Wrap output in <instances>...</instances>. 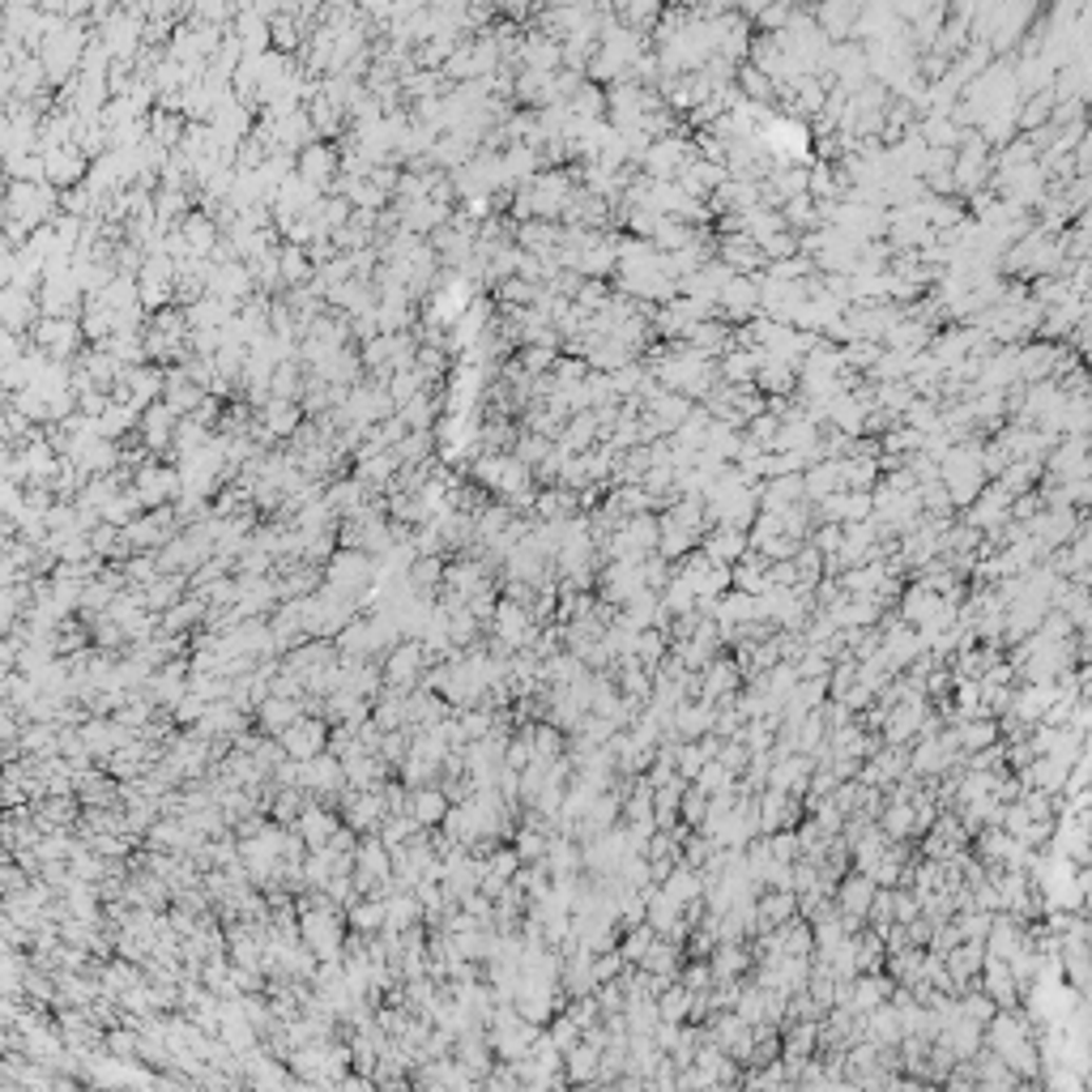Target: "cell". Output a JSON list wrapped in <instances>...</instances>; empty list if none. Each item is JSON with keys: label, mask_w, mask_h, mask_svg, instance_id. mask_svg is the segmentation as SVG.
Masks as SVG:
<instances>
[{"label": "cell", "mask_w": 1092, "mask_h": 1092, "mask_svg": "<svg viewBox=\"0 0 1092 1092\" xmlns=\"http://www.w3.org/2000/svg\"><path fill=\"white\" fill-rule=\"evenodd\" d=\"M824 742H828V721H824V713H820V709H811V713L794 726V747H798V751H807V755H815Z\"/></svg>", "instance_id": "obj_27"}, {"label": "cell", "mask_w": 1092, "mask_h": 1092, "mask_svg": "<svg viewBox=\"0 0 1092 1092\" xmlns=\"http://www.w3.org/2000/svg\"><path fill=\"white\" fill-rule=\"evenodd\" d=\"M956 943H960V926H956L952 918H947V922H935V930H930V943H926V947H930V952H939V956H947Z\"/></svg>", "instance_id": "obj_37"}, {"label": "cell", "mask_w": 1092, "mask_h": 1092, "mask_svg": "<svg viewBox=\"0 0 1092 1092\" xmlns=\"http://www.w3.org/2000/svg\"><path fill=\"white\" fill-rule=\"evenodd\" d=\"M952 769H960V759L939 742V734H918V738L909 742V773H918V777H943V773H952Z\"/></svg>", "instance_id": "obj_6"}, {"label": "cell", "mask_w": 1092, "mask_h": 1092, "mask_svg": "<svg viewBox=\"0 0 1092 1092\" xmlns=\"http://www.w3.org/2000/svg\"><path fill=\"white\" fill-rule=\"evenodd\" d=\"M981 960H986V947H981L977 939H960V943L943 956V964H947V973H952V981H956V995L981 973Z\"/></svg>", "instance_id": "obj_18"}, {"label": "cell", "mask_w": 1092, "mask_h": 1092, "mask_svg": "<svg viewBox=\"0 0 1092 1092\" xmlns=\"http://www.w3.org/2000/svg\"><path fill=\"white\" fill-rule=\"evenodd\" d=\"M48 167H52V175L64 184V180H77L81 175V158L77 154H69V150H60V154H52L48 158Z\"/></svg>", "instance_id": "obj_38"}, {"label": "cell", "mask_w": 1092, "mask_h": 1092, "mask_svg": "<svg viewBox=\"0 0 1092 1092\" xmlns=\"http://www.w3.org/2000/svg\"><path fill=\"white\" fill-rule=\"evenodd\" d=\"M679 981L688 991H709L713 986V968H709V960L704 956H688L683 960V968H679Z\"/></svg>", "instance_id": "obj_35"}, {"label": "cell", "mask_w": 1092, "mask_h": 1092, "mask_svg": "<svg viewBox=\"0 0 1092 1092\" xmlns=\"http://www.w3.org/2000/svg\"><path fill=\"white\" fill-rule=\"evenodd\" d=\"M1020 939H1024V922H1016L1012 914H995L986 939H981V947H986V956H1003V960H1008V956L1020 947Z\"/></svg>", "instance_id": "obj_20"}, {"label": "cell", "mask_w": 1092, "mask_h": 1092, "mask_svg": "<svg viewBox=\"0 0 1092 1092\" xmlns=\"http://www.w3.org/2000/svg\"><path fill=\"white\" fill-rule=\"evenodd\" d=\"M876 824L888 841H914V803L909 798H888L884 811L876 815Z\"/></svg>", "instance_id": "obj_22"}, {"label": "cell", "mask_w": 1092, "mask_h": 1092, "mask_svg": "<svg viewBox=\"0 0 1092 1092\" xmlns=\"http://www.w3.org/2000/svg\"><path fill=\"white\" fill-rule=\"evenodd\" d=\"M278 742H282V751H286L290 759H312V755H320V751H330V721H324L320 713H316V717L299 713V717L278 734Z\"/></svg>", "instance_id": "obj_4"}, {"label": "cell", "mask_w": 1092, "mask_h": 1092, "mask_svg": "<svg viewBox=\"0 0 1092 1092\" xmlns=\"http://www.w3.org/2000/svg\"><path fill=\"white\" fill-rule=\"evenodd\" d=\"M704 960H709V968H713V981L747 977V973H751V964H755V956H751V947H747V943H717Z\"/></svg>", "instance_id": "obj_19"}, {"label": "cell", "mask_w": 1092, "mask_h": 1092, "mask_svg": "<svg viewBox=\"0 0 1092 1092\" xmlns=\"http://www.w3.org/2000/svg\"><path fill=\"white\" fill-rule=\"evenodd\" d=\"M133 491H137V500H142L146 508H163V504L180 500V470H171V466H146V470L137 474Z\"/></svg>", "instance_id": "obj_11"}, {"label": "cell", "mask_w": 1092, "mask_h": 1092, "mask_svg": "<svg viewBox=\"0 0 1092 1092\" xmlns=\"http://www.w3.org/2000/svg\"><path fill=\"white\" fill-rule=\"evenodd\" d=\"M692 786H700L704 794H717V790H734V773L726 769L721 759H704V769L696 773V782Z\"/></svg>", "instance_id": "obj_31"}, {"label": "cell", "mask_w": 1092, "mask_h": 1092, "mask_svg": "<svg viewBox=\"0 0 1092 1092\" xmlns=\"http://www.w3.org/2000/svg\"><path fill=\"white\" fill-rule=\"evenodd\" d=\"M977 986L995 999V1008H1016V1003H1020V986H1016V977H1012V968H1008L1003 956H986V960H981Z\"/></svg>", "instance_id": "obj_10"}, {"label": "cell", "mask_w": 1092, "mask_h": 1092, "mask_svg": "<svg viewBox=\"0 0 1092 1092\" xmlns=\"http://www.w3.org/2000/svg\"><path fill=\"white\" fill-rule=\"evenodd\" d=\"M747 546H751L747 533H742V529H730V525H713V529L700 538V551H704L709 560H717V564H738Z\"/></svg>", "instance_id": "obj_17"}, {"label": "cell", "mask_w": 1092, "mask_h": 1092, "mask_svg": "<svg viewBox=\"0 0 1092 1092\" xmlns=\"http://www.w3.org/2000/svg\"><path fill=\"white\" fill-rule=\"evenodd\" d=\"M666 648H671V640H666V632H662V627H640V632L632 636V648H627V653H632V658L653 675V671H658V662L666 658Z\"/></svg>", "instance_id": "obj_23"}, {"label": "cell", "mask_w": 1092, "mask_h": 1092, "mask_svg": "<svg viewBox=\"0 0 1092 1092\" xmlns=\"http://www.w3.org/2000/svg\"><path fill=\"white\" fill-rule=\"evenodd\" d=\"M803 815H807L803 798H794V794H786V790H773V786H764V790L755 794V820H759V832H777V828H794V824H798Z\"/></svg>", "instance_id": "obj_5"}, {"label": "cell", "mask_w": 1092, "mask_h": 1092, "mask_svg": "<svg viewBox=\"0 0 1092 1092\" xmlns=\"http://www.w3.org/2000/svg\"><path fill=\"white\" fill-rule=\"evenodd\" d=\"M445 811H449V798H445V790L435 786V782H427V786H410L406 815H410L418 828H440Z\"/></svg>", "instance_id": "obj_13"}, {"label": "cell", "mask_w": 1092, "mask_h": 1092, "mask_svg": "<svg viewBox=\"0 0 1092 1092\" xmlns=\"http://www.w3.org/2000/svg\"><path fill=\"white\" fill-rule=\"evenodd\" d=\"M876 888H880V884L870 880V876H862V870H845V876L836 880L832 905H836V914H841V922H845L849 935L866 926V909H870V897H876Z\"/></svg>", "instance_id": "obj_2"}, {"label": "cell", "mask_w": 1092, "mask_h": 1092, "mask_svg": "<svg viewBox=\"0 0 1092 1092\" xmlns=\"http://www.w3.org/2000/svg\"><path fill=\"white\" fill-rule=\"evenodd\" d=\"M704 759H713V755L700 747V738H679V747H675V773H679L683 782H696V773L704 769Z\"/></svg>", "instance_id": "obj_28"}, {"label": "cell", "mask_w": 1092, "mask_h": 1092, "mask_svg": "<svg viewBox=\"0 0 1092 1092\" xmlns=\"http://www.w3.org/2000/svg\"><path fill=\"white\" fill-rule=\"evenodd\" d=\"M892 991H897V981L880 968V973H858V977H849V1012H858V1016H866L870 1008H880V1003H888L892 999Z\"/></svg>", "instance_id": "obj_9"}, {"label": "cell", "mask_w": 1092, "mask_h": 1092, "mask_svg": "<svg viewBox=\"0 0 1092 1092\" xmlns=\"http://www.w3.org/2000/svg\"><path fill=\"white\" fill-rule=\"evenodd\" d=\"M658 888H662L675 905H688V901H696V897L704 892V870H696V866H683V862H679Z\"/></svg>", "instance_id": "obj_24"}, {"label": "cell", "mask_w": 1092, "mask_h": 1092, "mask_svg": "<svg viewBox=\"0 0 1092 1092\" xmlns=\"http://www.w3.org/2000/svg\"><path fill=\"white\" fill-rule=\"evenodd\" d=\"M794 568H798V581H803V585H815V581L824 577V556L815 551L811 542H798V551H794Z\"/></svg>", "instance_id": "obj_32"}, {"label": "cell", "mask_w": 1092, "mask_h": 1092, "mask_svg": "<svg viewBox=\"0 0 1092 1092\" xmlns=\"http://www.w3.org/2000/svg\"><path fill=\"white\" fill-rule=\"evenodd\" d=\"M334 171H338V158H334V150H324V146H312V142H307V150L299 154V175L324 192V188L334 184Z\"/></svg>", "instance_id": "obj_21"}, {"label": "cell", "mask_w": 1092, "mask_h": 1092, "mask_svg": "<svg viewBox=\"0 0 1092 1092\" xmlns=\"http://www.w3.org/2000/svg\"><path fill=\"white\" fill-rule=\"evenodd\" d=\"M713 700H683L675 713H671V734L675 738H704L713 730Z\"/></svg>", "instance_id": "obj_16"}, {"label": "cell", "mask_w": 1092, "mask_h": 1092, "mask_svg": "<svg viewBox=\"0 0 1092 1092\" xmlns=\"http://www.w3.org/2000/svg\"><path fill=\"white\" fill-rule=\"evenodd\" d=\"M487 632L504 644V648H529V640L538 636V623L529 619V606H516V602H508V598H495V610H491V623H487Z\"/></svg>", "instance_id": "obj_3"}, {"label": "cell", "mask_w": 1092, "mask_h": 1092, "mask_svg": "<svg viewBox=\"0 0 1092 1092\" xmlns=\"http://www.w3.org/2000/svg\"><path fill=\"white\" fill-rule=\"evenodd\" d=\"M704 811H709V794L700 790V786H683V798H679V824H688V828H700V820H704Z\"/></svg>", "instance_id": "obj_30"}, {"label": "cell", "mask_w": 1092, "mask_h": 1092, "mask_svg": "<svg viewBox=\"0 0 1092 1092\" xmlns=\"http://www.w3.org/2000/svg\"><path fill=\"white\" fill-rule=\"evenodd\" d=\"M303 713V700H286V696H265L257 709H252V730L278 738L295 717Z\"/></svg>", "instance_id": "obj_15"}, {"label": "cell", "mask_w": 1092, "mask_h": 1092, "mask_svg": "<svg viewBox=\"0 0 1092 1092\" xmlns=\"http://www.w3.org/2000/svg\"><path fill=\"white\" fill-rule=\"evenodd\" d=\"M546 1037H551L560 1050H568V1046H577V1041H581V1024H577L568 1012H556L551 1020H546Z\"/></svg>", "instance_id": "obj_34"}, {"label": "cell", "mask_w": 1092, "mask_h": 1092, "mask_svg": "<svg viewBox=\"0 0 1092 1092\" xmlns=\"http://www.w3.org/2000/svg\"><path fill=\"white\" fill-rule=\"evenodd\" d=\"M290 828L303 836V845H307V849H320V845H330V836L342 828V815H338L334 807H324V803L307 798V803H303V811H299V820H295Z\"/></svg>", "instance_id": "obj_7"}, {"label": "cell", "mask_w": 1092, "mask_h": 1092, "mask_svg": "<svg viewBox=\"0 0 1092 1092\" xmlns=\"http://www.w3.org/2000/svg\"><path fill=\"white\" fill-rule=\"evenodd\" d=\"M376 662H380L384 688H393V692H410V688H418L422 675H427V658H422L418 636H401L397 644H389V648L380 653Z\"/></svg>", "instance_id": "obj_1"}, {"label": "cell", "mask_w": 1092, "mask_h": 1092, "mask_svg": "<svg viewBox=\"0 0 1092 1092\" xmlns=\"http://www.w3.org/2000/svg\"><path fill=\"white\" fill-rule=\"evenodd\" d=\"M683 960H688L683 943H675V939H666V935H653L648 947H644V956H640L636 964H640L644 973H658V977H679Z\"/></svg>", "instance_id": "obj_14"}, {"label": "cell", "mask_w": 1092, "mask_h": 1092, "mask_svg": "<svg viewBox=\"0 0 1092 1092\" xmlns=\"http://www.w3.org/2000/svg\"><path fill=\"white\" fill-rule=\"evenodd\" d=\"M811 769H815V759H811L807 751L777 755V759H773V769H769V782H764V786H773V790H786V794L803 798V794H807V782H811Z\"/></svg>", "instance_id": "obj_8"}, {"label": "cell", "mask_w": 1092, "mask_h": 1092, "mask_svg": "<svg viewBox=\"0 0 1092 1092\" xmlns=\"http://www.w3.org/2000/svg\"><path fill=\"white\" fill-rule=\"evenodd\" d=\"M696 688H700V700H721L742 688V671L734 666L730 653H717L704 671H696Z\"/></svg>", "instance_id": "obj_12"}, {"label": "cell", "mask_w": 1092, "mask_h": 1092, "mask_svg": "<svg viewBox=\"0 0 1092 1092\" xmlns=\"http://www.w3.org/2000/svg\"><path fill=\"white\" fill-rule=\"evenodd\" d=\"M764 577H769V589H794V585H798L794 560H773L769 568H764Z\"/></svg>", "instance_id": "obj_36"}, {"label": "cell", "mask_w": 1092, "mask_h": 1092, "mask_svg": "<svg viewBox=\"0 0 1092 1092\" xmlns=\"http://www.w3.org/2000/svg\"><path fill=\"white\" fill-rule=\"evenodd\" d=\"M713 759H721L734 777H742V773H747V764H751V747L742 742V734H734V738H721V747H717V755H713Z\"/></svg>", "instance_id": "obj_29"}, {"label": "cell", "mask_w": 1092, "mask_h": 1092, "mask_svg": "<svg viewBox=\"0 0 1092 1092\" xmlns=\"http://www.w3.org/2000/svg\"><path fill=\"white\" fill-rule=\"evenodd\" d=\"M991 918L995 914H986V909H960V914H952V922L960 926V939H986V930H991Z\"/></svg>", "instance_id": "obj_33"}, {"label": "cell", "mask_w": 1092, "mask_h": 1092, "mask_svg": "<svg viewBox=\"0 0 1092 1092\" xmlns=\"http://www.w3.org/2000/svg\"><path fill=\"white\" fill-rule=\"evenodd\" d=\"M564 751H568V734H564L560 726L533 721V759H538V764H551V759H560Z\"/></svg>", "instance_id": "obj_26"}, {"label": "cell", "mask_w": 1092, "mask_h": 1092, "mask_svg": "<svg viewBox=\"0 0 1092 1092\" xmlns=\"http://www.w3.org/2000/svg\"><path fill=\"white\" fill-rule=\"evenodd\" d=\"M598 1046H589V1041H577V1046H568L564 1050V1079L568 1084H594V1075H598Z\"/></svg>", "instance_id": "obj_25"}]
</instances>
